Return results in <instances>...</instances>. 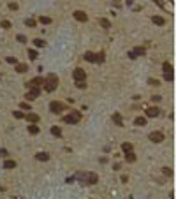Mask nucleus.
I'll list each match as a JSON object with an SVG mask.
<instances>
[{"label": "nucleus", "mask_w": 176, "mask_h": 199, "mask_svg": "<svg viewBox=\"0 0 176 199\" xmlns=\"http://www.w3.org/2000/svg\"><path fill=\"white\" fill-rule=\"evenodd\" d=\"M43 87L46 92H55L58 88V76L56 74H48L44 78V83H43Z\"/></svg>", "instance_id": "obj_1"}, {"label": "nucleus", "mask_w": 176, "mask_h": 199, "mask_svg": "<svg viewBox=\"0 0 176 199\" xmlns=\"http://www.w3.org/2000/svg\"><path fill=\"white\" fill-rule=\"evenodd\" d=\"M79 120H81V113H79V111H70L67 116L64 118V122H65V123H70V125L78 123Z\"/></svg>", "instance_id": "obj_2"}, {"label": "nucleus", "mask_w": 176, "mask_h": 199, "mask_svg": "<svg viewBox=\"0 0 176 199\" xmlns=\"http://www.w3.org/2000/svg\"><path fill=\"white\" fill-rule=\"evenodd\" d=\"M97 182H99V176L95 173H85V178H83L85 185H95Z\"/></svg>", "instance_id": "obj_3"}, {"label": "nucleus", "mask_w": 176, "mask_h": 199, "mask_svg": "<svg viewBox=\"0 0 176 199\" xmlns=\"http://www.w3.org/2000/svg\"><path fill=\"white\" fill-rule=\"evenodd\" d=\"M43 83H44V78L43 76H37V78H32L28 83H27V87L28 88H41L43 87Z\"/></svg>", "instance_id": "obj_4"}, {"label": "nucleus", "mask_w": 176, "mask_h": 199, "mask_svg": "<svg viewBox=\"0 0 176 199\" xmlns=\"http://www.w3.org/2000/svg\"><path fill=\"white\" fill-rule=\"evenodd\" d=\"M72 76H74V81H76V83H78V81H85V79H86V72L83 71L81 67H78V69H74Z\"/></svg>", "instance_id": "obj_5"}, {"label": "nucleus", "mask_w": 176, "mask_h": 199, "mask_svg": "<svg viewBox=\"0 0 176 199\" xmlns=\"http://www.w3.org/2000/svg\"><path fill=\"white\" fill-rule=\"evenodd\" d=\"M64 109H65V106L62 102H58V100H53V102L49 104V111L51 113H62Z\"/></svg>", "instance_id": "obj_6"}, {"label": "nucleus", "mask_w": 176, "mask_h": 199, "mask_svg": "<svg viewBox=\"0 0 176 199\" xmlns=\"http://www.w3.org/2000/svg\"><path fill=\"white\" fill-rule=\"evenodd\" d=\"M39 95H41V88H28L25 99H27V100H34V99H37Z\"/></svg>", "instance_id": "obj_7"}, {"label": "nucleus", "mask_w": 176, "mask_h": 199, "mask_svg": "<svg viewBox=\"0 0 176 199\" xmlns=\"http://www.w3.org/2000/svg\"><path fill=\"white\" fill-rule=\"evenodd\" d=\"M148 138H150L151 143H162V141H164V134H162V132H151Z\"/></svg>", "instance_id": "obj_8"}, {"label": "nucleus", "mask_w": 176, "mask_h": 199, "mask_svg": "<svg viewBox=\"0 0 176 199\" xmlns=\"http://www.w3.org/2000/svg\"><path fill=\"white\" fill-rule=\"evenodd\" d=\"M25 118H27L30 123H37V122L41 120V116H39V114H37V113H32V111H30V113H27V114H25Z\"/></svg>", "instance_id": "obj_9"}, {"label": "nucleus", "mask_w": 176, "mask_h": 199, "mask_svg": "<svg viewBox=\"0 0 176 199\" xmlns=\"http://www.w3.org/2000/svg\"><path fill=\"white\" fill-rule=\"evenodd\" d=\"M159 114H160V109L159 108H148L146 109V116L148 118H157Z\"/></svg>", "instance_id": "obj_10"}, {"label": "nucleus", "mask_w": 176, "mask_h": 199, "mask_svg": "<svg viewBox=\"0 0 176 199\" xmlns=\"http://www.w3.org/2000/svg\"><path fill=\"white\" fill-rule=\"evenodd\" d=\"M74 18L78 19V21H86L88 19V14L85 11H74Z\"/></svg>", "instance_id": "obj_11"}, {"label": "nucleus", "mask_w": 176, "mask_h": 199, "mask_svg": "<svg viewBox=\"0 0 176 199\" xmlns=\"http://www.w3.org/2000/svg\"><path fill=\"white\" fill-rule=\"evenodd\" d=\"M113 123L118 125V127H123V118H122L120 113H115V114H113Z\"/></svg>", "instance_id": "obj_12"}, {"label": "nucleus", "mask_w": 176, "mask_h": 199, "mask_svg": "<svg viewBox=\"0 0 176 199\" xmlns=\"http://www.w3.org/2000/svg\"><path fill=\"white\" fill-rule=\"evenodd\" d=\"M99 25L104 28V30H109L111 28V21H109L108 18H99Z\"/></svg>", "instance_id": "obj_13"}, {"label": "nucleus", "mask_w": 176, "mask_h": 199, "mask_svg": "<svg viewBox=\"0 0 176 199\" xmlns=\"http://www.w3.org/2000/svg\"><path fill=\"white\" fill-rule=\"evenodd\" d=\"M35 159L41 160V162H46V160H49V153H46V152H39V153H35Z\"/></svg>", "instance_id": "obj_14"}, {"label": "nucleus", "mask_w": 176, "mask_h": 199, "mask_svg": "<svg viewBox=\"0 0 176 199\" xmlns=\"http://www.w3.org/2000/svg\"><path fill=\"white\" fill-rule=\"evenodd\" d=\"M27 71H28V65H27V64H16V72H19V74H25Z\"/></svg>", "instance_id": "obj_15"}, {"label": "nucleus", "mask_w": 176, "mask_h": 199, "mask_svg": "<svg viewBox=\"0 0 176 199\" xmlns=\"http://www.w3.org/2000/svg\"><path fill=\"white\" fill-rule=\"evenodd\" d=\"M151 21H153L155 25H159V27H162V25H165V19H164L162 16H153V18H151Z\"/></svg>", "instance_id": "obj_16"}, {"label": "nucleus", "mask_w": 176, "mask_h": 199, "mask_svg": "<svg viewBox=\"0 0 176 199\" xmlns=\"http://www.w3.org/2000/svg\"><path fill=\"white\" fill-rule=\"evenodd\" d=\"M85 60L90 62V64H95V53H92V51H86V53H85Z\"/></svg>", "instance_id": "obj_17"}, {"label": "nucleus", "mask_w": 176, "mask_h": 199, "mask_svg": "<svg viewBox=\"0 0 176 199\" xmlns=\"http://www.w3.org/2000/svg\"><path fill=\"white\" fill-rule=\"evenodd\" d=\"M16 167V160H11V159H7L4 162V169H14Z\"/></svg>", "instance_id": "obj_18"}, {"label": "nucleus", "mask_w": 176, "mask_h": 199, "mask_svg": "<svg viewBox=\"0 0 176 199\" xmlns=\"http://www.w3.org/2000/svg\"><path fill=\"white\" fill-rule=\"evenodd\" d=\"M104 60H106V55H104V51H100V53H95V62H97V64H102Z\"/></svg>", "instance_id": "obj_19"}, {"label": "nucleus", "mask_w": 176, "mask_h": 199, "mask_svg": "<svg viewBox=\"0 0 176 199\" xmlns=\"http://www.w3.org/2000/svg\"><path fill=\"white\" fill-rule=\"evenodd\" d=\"M51 21H53V19H51L49 16H41V18H39V23H41V25H49Z\"/></svg>", "instance_id": "obj_20"}, {"label": "nucleus", "mask_w": 176, "mask_h": 199, "mask_svg": "<svg viewBox=\"0 0 176 199\" xmlns=\"http://www.w3.org/2000/svg\"><path fill=\"white\" fill-rule=\"evenodd\" d=\"M34 46L35 48H44L46 46V41L44 39H34Z\"/></svg>", "instance_id": "obj_21"}, {"label": "nucleus", "mask_w": 176, "mask_h": 199, "mask_svg": "<svg viewBox=\"0 0 176 199\" xmlns=\"http://www.w3.org/2000/svg\"><path fill=\"white\" fill-rule=\"evenodd\" d=\"M28 132H30V134H39L37 123H30V125H28Z\"/></svg>", "instance_id": "obj_22"}, {"label": "nucleus", "mask_w": 176, "mask_h": 199, "mask_svg": "<svg viewBox=\"0 0 176 199\" xmlns=\"http://www.w3.org/2000/svg\"><path fill=\"white\" fill-rule=\"evenodd\" d=\"M125 159H127L129 162H136V153H134V152H127V153H125Z\"/></svg>", "instance_id": "obj_23"}, {"label": "nucleus", "mask_w": 176, "mask_h": 199, "mask_svg": "<svg viewBox=\"0 0 176 199\" xmlns=\"http://www.w3.org/2000/svg\"><path fill=\"white\" fill-rule=\"evenodd\" d=\"M51 134H53V136H56V138H60V136H62V130H60V127L53 125V127H51Z\"/></svg>", "instance_id": "obj_24"}, {"label": "nucleus", "mask_w": 176, "mask_h": 199, "mask_svg": "<svg viewBox=\"0 0 176 199\" xmlns=\"http://www.w3.org/2000/svg\"><path fill=\"white\" fill-rule=\"evenodd\" d=\"M25 25H27V27H30V28H34V27L37 25V21H35L34 18H28V19H25Z\"/></svg>", "instance_id": "obj_25"}, {"label": "nucleus", "mask_w": 176, "mask_h": 199, "mask_svg": "<svg viewBox=\"0 0 176 199\" xmlns=\"http://www.w3.org/2000/svg\"><path fill=\"white\" fill-rule=\"evenodd\" d=\"M162 69H164V72H173V65L169 64V62H164V64H162Z\"/></svg>", "instance_id": "obj_26"}, {"label": "nucleus", "mask_w": 176, "mask_h": 199, "mask_svg": "<svg viewBox=\"0 0 176 199\" xmlns=\"http://www.w3.org/2000/svg\"><path fill=\"white\" fill-rule=\"evenodd\" d=\"M134 123H136V125H146V118H144V116H137L136 120H134Z\"/></svg>", "instance_id": "obj_27"}, {"label": "nucleus", "mask_w": 176, "mask_h": 199, "mask_svg": "<svg viewBox=\"0 0 176 199\" xmlns=\"http://www.w3.org/2000/svg\"><path fill=\"white\" fill-rule=\"evenodd\" d=\"M122 150L125 152V153H127V152H132V144H130V143H123V144H122Z\"/></svg>", "instance_id": "obj_28"}, {"label": "nucleus", "mask_w": 176, "mask_h": 199, "mask_svg": "<svg viewBox=\"0 0 176 199\" xmlns=\"http://www.w3.org/2000/svg\"><path fill=\"white\" fill-rule=\"evenodd\" d=\"M162 173L165 176H173V169H171V167H162Z\"/></svg>", "instance_id": "obj_29"}, {"label": "nucleus", "mask_w": 176, "mask_h": 199, "mask_svg": "<svg viewBox=\"0 0 176 199\" xmlns=\"http://www.w3.org/2000/svg\"><path fill=\"white\" fill-rule=\"evenodd\" d=\"M0 27H2V28H11V21H7V19H2V21H0Z\"/></svg>", "instance_id": "obj_30"}, {"label": "nucleus", "mask_w": 176, "mask_h": 199, "mask_svg": "<svg viewBox=\"0 0 176 199\" xmlns=\"http://www.w3.org/2000/svg\"><path fill=\"white\" fill-rule=\"evenodd\" d=\"M19 108H21L23 111H30V102H21V104H19Z\"/></svg>", "instance_id": "obj_31"}, {"label": "nucleus", "mask_w": 176, "mask_h": 199, "mask_svg": "<svg viewBox=\"0 0 176 199\" xmlns=\"http://www.w3.org/2000/svg\"><path fill=\"white\" fill-rule=\"evenodd\" d=\"M76 87H78L79 90H85V88H86V81H78Z\"/></svg>", "instance_id": "obj_32"}, {"label": "nucleus", "mask_w": 176, "mask_h": 199, "mask_svg": "<svg viewBox=\"0 0 176 199\" xmlns=\"http://www.w3.org/2000/svg\"><path fill=\"white\" fill-rule=\"evenodd\" d=\"M28 57L32 58V60H35V58H37V51H35V49H28Z\"/></svg>", "instance_id": "obj_33"}, {"label": "nucleus", "mask_w": 176, "mask_h": 199, "mask_svg": "<svg viewBox=\"0 0 176 199\" xmlns=\"http://www.w3.org/2000/svg\"><path fill=\"white\" fill-rule=\"evenodd\" d=\"M173 78H174L173 72H164V79H165V81H173Z\"/></svg>", "instance_id": "obj_34"}, {"label": "nucleus", "mask_w": 176, "mask_h": 199, "mask_svg": "<svg viewBox=\"0 0 176 199\" xmlns=\"http://www.w3.org/2000/svg\"><path fill=\"white\" fill-rule=\"evenodd\" d=\"M5 60H7V64H14V65H16V64H18V60H16V58H14V57H7V58H5Z\"/></svg>", "instance_id": "obj_35"}, {"label": "nucleus", "mask_w": 176, "mask_h": 199, "mask_svg": "<svg viewBox=\"0 0 176 199\" xmlns=\"http://www.w3.org/2000/svg\"><path fill=\"white\" fill-rule=\"evenodd\" d=\"M134 53H136L137 57L139 55H144V48H136V49H134Z\"/></svg>", "instance_id": "obj_36"}, {"label": "nucleus", "mask_w": 176, "mask_h": 199, "mask_svg": "<svg viewBox=\"0 0 176 199\" xmlns=\"http://www.w3.org/2000/svg\"><path fill=\"white\" fill-rule=\"evenodd\" d=\"M16 39H18V43H23V44L27 43V37H25V35H21V34H19V35H18Z\"/></svg>", "instance_id": "obj_37"}, {"label": "nucleus", "mask_w": 176, "mask_h": 199, "mask_svg": "<svg viewBox=\"0 0 176 199\" xmlns=\"http://www.w3.org/2000/svg\"><path fill=\"white\" fill-rule=\"evenodd\" d=\"M148 83H150V85H155V87H159V79H153V78H150V79H148Z\"/></svg>", "instance_id": "obj_38"}, {"label": "nucleus", "mask_w": 176, "mask_h": 199, "mask_svg": "<svg viewBox=\"0 0 176 199\" xmlns=\"http://www.w3.org/2000/svg\"><path fill=\"white\" fill-rule=\"evenodd\" d=\"M127 55H129V58H130V60H136V58H137V55H136V53H134V51H129V53H127Z\"/></svg>", "instance_id": "obj_39"}, {"label": "nucleus", "mask_w": 176, "mask_h": 199, "mask_svg": "<svg viewBox=\"0 0 176 199\" xmlns=\"http://www.w3.org/2000/svg\"><path fill=\"white\" fill-rule=\"evenodd\" d=\"M9 9H13V11H16V9H18V4H16V2H11V4H9Z\"/></svg>", "instance_id": "obj_40"}, {"label": "nucleus", "mask_w": 176, "mask_h": 199, "mask_svg": "<svg viewBox=\"0 0 176 199\" xmlns=\"http://www.w3.org/2000/svg\"><path fill=\"white\" fill-rule=\"evenodd\" d=\"M14 116H16V118H23V116H25V114H23L21 111H14Z\"/></svg>", "instance_id": "obj_41"}, {"label": "nucleus", "mask_w": 176, "mask_h": 199, "mask_svg": "<svg viewBox=\"0 0 176 199\" xmlns=\"http://www.w3.org/2000/svg\"><path fill=\"white\" fill-rule=\"evenodd\" d=\"M151 100H153V102H160L162 99H160V95H153V97H151Z\"/></svg>", "instance_id": "obj_42"}, {"label": "nucleus", "mask_w": 176, "mask_h": 199, "mask_svg": "<svg viewBox=\"0 0 176 199\" xmlns=\"http://www.w3.org/2000/svg\"><path fill=\"white\" fill-rule=\"evenodd\" d=\"M0 155H2V157H5V155H7V152H5V150H0Z\"/></svg>", "instance_id": "obj_43"}]
</instances>
